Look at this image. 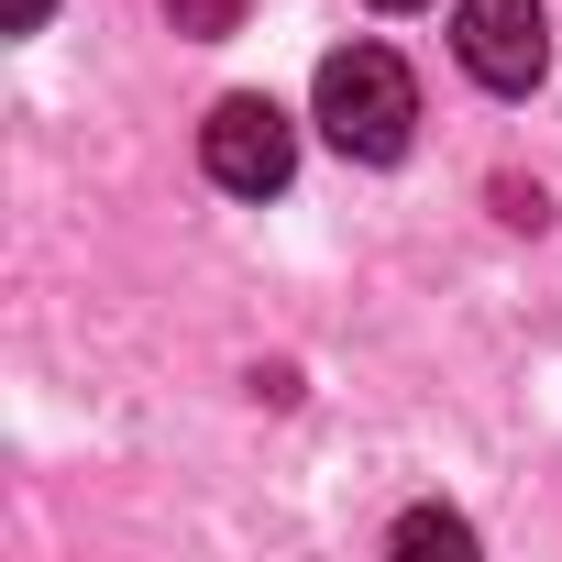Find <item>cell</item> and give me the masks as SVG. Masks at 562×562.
Wrapping results in <instances>:
<instances>
[{"mask_svg":"<svg viewBox=\"0 0 562 562\" xmlns=\"http://www.w3.org/2000/svg\"><path fill=\"white\" fill-rule=\"evenodd\" d=\"M321 133H331L353 166H397L408 133H419V78H408L386 45H342V56H321Z\"/></svg>","mask_w":562,"mask_h":562,"instance_id":"6da1fadb","label":"cell"},{"mask_svg":"<svg viewBox=\"0 0 562 562\" xmlns=\"http://www.w3.org/2000/svg\"><path fill=\"white\" fill-rule=\"evenodd\" d=\"M386 551H441V562H474V529H463L452 507H408V518L386 529Z\"/></svg>","mask_w":562,"mask_h":562,"instance_id":"277c9868","label":"cell"},{"mask_svg":"<svg viewBox=\"0 0 562 562\" xmlns=\"http://www.w3.org/2000/svg\"><path fill=\"white\" fill-rule=\"evenodd\" d=\"M45 12H56V0H12V34H45Z\"/></svg>","mask_w":562,"mask_h":562,"instance_id":"8992f818","label":"cell"},{"mask_svg":"<svg viewBox=\"0 0 562 562\" xmlns=\"http://www.w3.org/2000/svg\"><path fill=\"white\" fill-rule=\"evenodd\" d=\"M199 166H210V188H232V199H276L299 177V122L276 111L265 89H232L210 122H199Z\"/></svg>","mask_w":562,"mask_h":562,"instance_id":"7a4b0ae2","label":"cell"},{"mask_svg":"<svg viewBox=\"0 0 562 562\" xmlns=\"http://www.w3.org/2000/svg\"><path fill=\"white\" fill-rule=\"evenodd\" d=\"M166 23H177V34H199V45H221V34L243 23V0H166Z\"/></svg>","mask_w":562,"mask_h":562,"instance_id":"5b68a950","label":"cell"},{"mask_svg":"<svg viewBox=\"0 0 562 562\" xmlns=\"http://www.w3.org/2000/svg\"><path fill=\"white\" fill-rule=\"evenodd\" d=\"M375 12H419V0H375Z\"/></svg>","mask_w":562,"mask_h":562,"instance_id":"52a82bcc","label":"cell"},{"mask_svg":"<svg viewBox=\"0 0 562 562\" xmlns=\"http://www.w3.org/2000/svg\"><path fill=\"white\" fill-rule=\"evenodd\" d=\"M452 56H463L474 89L529 100L551 78V12L540 0H452Z\"/></svg>","mask_w":562,"mask_h":562,"instance_id":"3957f363","label":"cell"}]
</instances>
